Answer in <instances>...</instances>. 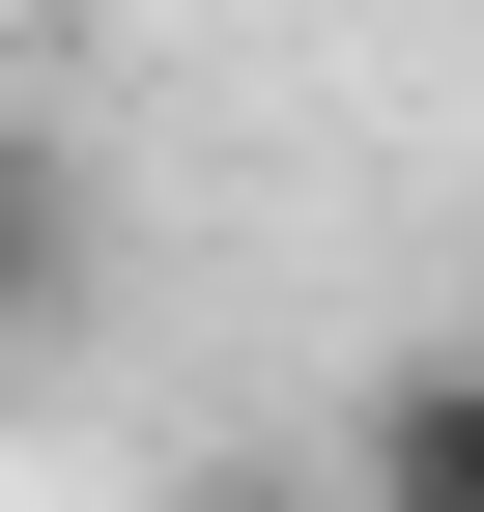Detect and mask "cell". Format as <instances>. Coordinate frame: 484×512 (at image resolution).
Here are the masks:
<instances>
[{
    "mask_svg": "<svg viewBox=\"0 0 484 512\" xmlns=\"http://www.w3.org/2000/svg\"><path fill=\"white\" fill-rule=\"evenodd\" d=\"M342 512H484V370H456V342L342 399Z\"/></svg>",
    "mask_w": 484,
    "mask_h": 512,
    "instance_id": "cell-1",
    "label": "cell"
},
{
    "mask_svg": "<svg viewBox=\"0 0 484 512\" xmlns=\"http://www.w3.org/2000/svg\"><path fill=\"white\" fill-rule=\"evenodd\" d=\"M57 313H86V171L0 114V342H57Z\"/></svg>",
    "mask_w": 484,
    "mask_h": 512,
    "instance_id": "cell-2",
    "label": "cell"
},
{
    "mask_svg": "<svg viewBox=\"0 0 484 512\" xmlns=\"http://www.w3.org/2000/svg\"><path fill=\"white\" fill-rule=\"evenodd\" d=\"M143 512H342V456H200V484H143Z\"/></svg>",
    "mask_w": 484,
    "mask_h": 512,
    "instance_id": "cell-3",
    "label": "cell"
}]
</instances>
